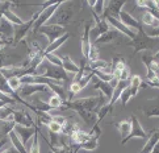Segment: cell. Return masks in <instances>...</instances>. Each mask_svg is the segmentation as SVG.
<instances>
[{
  "instance_id": "6da1fadb",
  "label": "cell",
  "mask_w": 159,
  "mask_h": 153,
  "mask_svg": "<svg viewBox=\"0 0 159 153\" xmlns=\"http://www.w3.org/2000/svg\"><path fill=\"white\" fill-rule=\"evenodd\" d=\"M105 103H108L107 98L100 94L99 96H88V98H79L75 100H65L63 106L66 108H71L75 112H78L84 123L88 126H93L98 120L96 112L99 111L100 107H103Z\"/></svg>"
},
{
  "instance_id": "7a4b0ae2",
  "label": "cell",
  "mask_w": 159,
  "mask_h": 153,
  "mask_svg": "<svg viewBox=\"0 0 159 153\" xmlns=\"http://www.w3.org/2000/svg\"><path fill=\"white\" fill-rule=\"evenodd\" d=\"M158 42H159L158 38H151L143 32V29H139L138 33H135V37L130 42H128V45L134 49V54H137L142 52V50L155 49L158 46Z\"/></svg>"
},
{
  "instance_id": "3957f363",
  "label": "cell",
  "mask_w": 159,
  "mask_h": 153,
  "mask_svg": "<svg viewBox=\"0 0 159 153\" xmlns=\"http://www.w3.org/2000/svg\"><path fill=\"white\" fill-rule=\"evenodd\" d=\"M36 75H42V77H46V78L54 79V81H59V82L69 81V75H67V73L62 69V67L54 66L52 64H49V62H48V65H45L43 62L39 65Z\"/></svg>"
},
{
  "instance_id": "277c9868",
  "label": "cell",
  "mask_w": 159,
  "mask_h": 153,
  "mask_svg": "<svg viewBox=\"0 0 159 153\" xmlns=\"http://www.w3.org/2000/svg\"><path fill=\"white\" fill-rule=\"evenodd\" d=\"M41 12H42V9H39V11H37V12L33 15V17L32 19H29L28 21H24L21 25H17V26H15V37H13V41H12V45L15 46V45H17L22 38L25 37V35L28 32H29L30 29H33V25H34V22L37 21V19H38V16L41 15Z\"/></svg>"
},
{
  "instance_id": "5b68a950",
  "label": "cell",
  "mask_w": 159,
  "mask_h": 153,
  "mask_svg": "<svg viewBox=\"0 0 159 153\" xmlns=\"http://www.w3.org/2000/svg\"><path fill=\"white\" fill-rule=\"evenodd\" d=\"M65 3V2H63ZM74 16V9L72 8H63V4L57 9V12L54 16L49 20L48 24L49 25H59V26H65L66 24H69Z\"/></svg>"
},
{
  "instance_id": "8992f818",
  "label": "cell",
  "mask_w": 159,
  "mask_h": 153,
  "mask_svg": "<svg viewBox=\"0 0 159 153\" xmlns=\"http://www.w3.org/2000/svg\"><path fill=\"white\" fill-rule=\"evenodd\" d=\"M62 4H63V2H57V3H54L52 5V7H49V8H46L45 11H42L41 15L38 16L37 21L34 22V25H33V33H37L39 28L43 26V25H46L48 22H49V20L52 19L53 16H54V13L57 12V9H58Z\"/></svg>"
},
{
  "instance_id": "52a82bcc",
  "label": "cell",
  "mask_w": 159,
  "mask_h": 153,
  "mask_svg": "<svg viewBox=\"0 0 159 153\" xmlns=\"http://www.w3.org/2000/svg\"><path fill=\"white\" fill-rule=\"evenodd\" d=\"M130 123H132V129H130V133L126 136V137H125L124 140H121V144H122V145H124V144H126V141L132 140V139H134V137L145 139V140L149 139V136H150V135H147L145 129L142 128V126H141L139 120L137 119V116H135V115H132V117H130Z\"/></svg>"
},
{
  "instance_id": "ba28073f",
  "label": "cell",
  "mask_w": 159,
  "mask_h": 153,
  "mask_svg": "<svg viewBox=\"0 0 159 153\" xmlns=\"http://www.w3.org/2000/svg\"><path fill=\"white\" fill-rule=\"evenodd\" d=\"M38 32H41L42 35H45L48 37L49 40V44H52L54 41H57L58 38H61L62 36H65L66 35V29H65V26H59V25H43L41 26L38 29Z\"/></svg>"
},
{
  "instance_id": "9c48e42d",
  "label": "cell",
  "mask_w": 159,
  "mask_h": 153,
  "mask_svg": "<svg viewBox=\"0 0 159 153\" xmlns=\"http://www.w3.org/2000/svg\"><path fill=\"white\" fill-rule=\"evenodd\" d=\"M101 17H103L104 20H107L108 24H111L118 33H122V35H125V36H126L128 38H130V40H133V38L135 37V32H134V31L129 29V28L125 26L118 19L113 17V16H111V15H108L105 11H104V13H103V16H101Z\"/></svg>"
},
{
  "instance_id": "30bf717a",
  "label": "cell",
  "mask_w": 159,
  "mask_h": 153,
  "mask_svg": "<svg viewBox=\"0 0 159 153\" xmlns=\"http://www.w3.org/2000/svg\"><path fill=\"white\" fill-rule=\"evenodd\" d=\"M36 93H50V88L46 84H22L20 87V90L17 91V94L21 98H26V96H32Z\"/></svg>"
},
{
  "instance_id": "8fae6325",
  "label": "cell",
  "mask_w": 159,
  "mask_h": 153,
  "mask_svg": "<svg viewBox=\"0 0 159 153\" xmlns=\"http://www.w3.org/2000/svg\"><path fill=\"white\" fill-rule=\"evenodd\" d=\"M0 37L7 44L12 45V40L15 37V25L4 17L0 20Z\"/></svg>"
},
{
  "instance_id": "7c38bea8",
  "label": "cell",
  "mask_w": 159,
  "mask_h": 153,
  "mask_svg": "<svg viewBox=\"0 0 159 153\" xmlns=\"http://www.w3.org/2000/svg\"><path fill=\"white\" fill-rule=\"evenodd\" d=\"M36 129H37V124L34 127H22V126H16L13 127V132L19 136V139L21 140V143L26 145L28 141H29L33 136L36 133Z\"/></svg>"
},
{
  "instance_id": "4fadbf2b",
  "label": "cell",
  "mask_w": 159,
  "mask_h": 153,
  "mask_svg": "<svg viewBox=\"0 0 159 153\" xmlns=\"http://www.w3.org/2000/svg\"><path fill=\"white\" fill-rule=\"evenodd\" d=\"M91 29H92V21H87L84 24V31H83V36H82V53H83V58H86L88 61V54H89V49H91Z\"/></svg>"
},
{
  "instance_id": "5bb4252c",
  "label": "cell",
  "mask_w": 159,
  "mask_h": 153,
  "mask_svg": "<svg viewBox=\"0 0 159 153\" xmlns=\"http://www.w3.org/2000/svg\"><path fill=\"white\" fill-rule=\"evenodd\" d=\"M118 20H120L125 26H128L129 29H132L134 32L139 31V29H143V26H142L141 22L135 17H133L129 12H126V11H121L120 15H118Z\"/></svg>"
},
{
  "instance_id": "9a60e30c",
  "label": "cell",
  "mask_w": 159,
  "mask_h": 153,
  "mask_svg": "<svg viewBox=\"0 0 159 153\" xmlns=\"http://www.w3.org/2000/svg\"><path fill=\"white\" fill-rule=\"evenodd\" d=\"M92 15L95 16V22H96V25L91 29V37L92 38H99L101 35H104V33H107L108 31L111 29L109 28V24H108V21L107 20H104V19H100L99 16H96L93 12H92Z\"/></svg>"
},
{
  "instance_id": "2e32d148",
  "label": "cell",
  "mask_w": 159,
  "mask_h": 153,
  "mask_svg": "<svg viewBox=\"0 0 159 153\" xmlns=\"http://www.w3.org/2000/svg\"><path fill=\"white\" fill-rule=\"evenodd\" d=\"M91 82H92V86H93L95 90H100L101 94H103L105 98H107V100L108 102L111 100L112 95H113V90H115V88L111 86V83L103 82L101 79H99L98 77H95V75L92 77V79H91Z\"/></svg>"
},
{
  "instance_id": "e0dca14e",
  "label": "cell",
  "mask_w": 159,
  "mask_h": 153,
  "mask_svg": "<svg viewBox=\"0 0 159 153\" xmlns=\"http://www.w3.org/2000/svg\"><path fill=\"white\" fill-rule=\"evenodd\" d=\"M13 122H15V124L22 126V127H34L36 126L32 116L22 111H13Z\"/></svg>"
},
{
  "instance_id": "ac0fdd59",
  "label": "cell",
  "mask_w": 159,
  "mask_h": 153,
  "mask_svg": "<svg viewBox=\"0 0 159 153\" xmlns=\"http://www.w3.org/2000/svg\"><path fill=\"white\" fill-rule=\"evenodd\" d=\"M59 58L62 61V69L66 73H72L74 75L79 71V66L71 60L70 55H59Z\"/></svg>"
},
{
  "instance_id": "d6986e66",
  "label": "cell",
  "mask_w": 159,
  "mask_h": 153,
  "mask_svg": "<svg viewBox=\"0 0 159 153\" xmlns=\"http://www.w3.org/2000/svg\"><path fill=\"white\" fill-rule=\"evenodd\" d=\"M117 36H118V32L116 29H109L107 33L101 35L99 38H96L92 45L96 46V45H99V44H109L112 41H115V40L117 38Z\"/></svg>"
},
{
  "instance_id": "ffe728a7",
  "label": "cell",
  "mask_w": 159,
  "mask_h": 153,
  "mask_svg": "<svg viewBox=\"0 0 159 153\" xmlns=\"http://www.w3.org/2000/svg\"><path fill=\"white\" fill-rule=\"evenodd\" d=\"M158 141H159V131H151V135L149 136L145 146L141 149L139 153H151V151L154 149V146Z\"/></svg>"
},
{
  "instance_id": "44dd1931",
  "label": "cell",
  "mask_w": 159,
  "mask_h": 153,
  "mask_svg": "<svg viewBox=\"0 0 159 153\" xmlns=\"http://www.w3.org/2000/svg\"><path fill=\"white\" fill-rule=\"evenodd\" d=\"M69 37H70V35H69V33H66L65 36H62L61 38H58V40H57V41H54V42H52V44H49V46L43 49V55L54 53L57 49H58V48H61L62 45H63V44L67 41V40H69Z\"/></svg>"
},
{
  "instance_id": "7402d4cb",
  "label": "cell",
  "mask_w": 159,
  "mask_h": 153,
  "mask_svg": "<svg viewBox=\"0 0 159 153\" xmlns=\"http://www.w3.org/2000/svg\"><path fill=\"white\" fill-rule=\"evenodd\" d=\"M125 5V2H109L108 3V8H107V11L105 12L108 13V15H111V16H113V17H116V19H118V15H120V12H121V8Z\"/></svg>"
},
{
  "instance_id": "603a6c76",
  "label": "cell",
  "mask_w": 159,
  "mask_h": 153,
  "mask_svg": "<svg viewBox=\"0 0 159 153\" xmlns=\"http://www.w3.org/2000/svg\"><path fill=\"white\" fill-rule=\"evenodd\" d=\"M8 139L11 140V143H12V145H13V148L17 151L19 153H29L26 151V148H25V145L21 143V140L19 139V136L16 135L15 132H13V129L9 133H8Z\"/></svg>"
},
{
  "instance_id": "cb8c5ba5",
  "label": "cell",
  "mask_w": 159,
  "mask_h": 153,
  "mask_svg": "<svg viewBox=\"0 0 159 153\" xmlns=\"http://www.w3.org/2000/svg\"><path fill=\"white\" fill-rule=\"evenodd\" d=\"M0 122H5V123L13 122V110L8 104L0 107Z\"/></svg>"
},
{
  "instance_id": "d4e9b609",
  "label": "cell",
  "mask_w": 159,
  "mask_h": 153,
  "mask_svg": "<svg viewBox=\"0 0 159 153\" xmlns=\"http://www.w3.org/2000/svg\"><path fill=\"white\" fill-rule=\"evenodd\" d=\"M142 86V79L138 75H133L130 77V82H129V90H130V94H132V98L133 96H137L138 94V90Z\"/></svg>"
},
{
  "instance_id": "484cf974",
  "label": "cell",
  "mask_w": 159,
  "mask_h": 153,
  "mask_svg": "<svg viewBox=\"0 0 159 153\" xmlns=\"http://www.w3.org/2000/svg\"><path fill=\"white\" fill-rule=\"evenodd\" d=\"M141 20H142V24H143L146 28H155V26H159V21H158L151 13L147 12V11L142 13Z\"/></svg>"
},
{
  "instance_id": "4316f807",
  "label": "cell",
  "mask_w": 159,
  "mask_h": 153,
  "mask_svg": "<svg viewBox=\"0 0 159 153\" xmlns=\"http://www.w3.org/2000/svg\"><path fill=\"white\" fill-rule=\"evenodd\" d=\"M116 128L118 129V132H120V135L122 136V140H124L130 133V129H132V123H130V120H122V122L116 124Z\"/></svg>"
},
{
  "instance_id": "83f0119b",
  "label": "cell",
  "mask_w": 159,
  "mask_h": 153,
  "mask_svg": "<svg viewBox=\"0 0 159 153\" xmlns=\"http://www.w3.org/2000/svg\"><path fill=\"white\" fill-rule=\"evenodd\" d=\"M32 106L36 108V111H38V112H50L53 108L50 107V104L48 103V102H43V100H39L38 98H36L32 102Z\"/></svg>"
},
{
  "instance_id": "f1b7e54d",
  "label": "cell",
  "mask_w": 159,
  "mask_h": 153,
  "mask_svg": "<svg viewBox=\"0 0 159 153\" xmlns=\"http://www.w3.org/2000/svg\"><path fill=\"white\" fill-rule=\"evenodd\" d=\"M92 73H93L95 77H98V78L101 79L103 82L111 83L113 79H115V77H113L112 73H107V71H104V70H92Z\"/></svg>"
},
{
  "instance_id": "f546056e",
  "label": "cell",
  "mask_w": 159,
  "mask_h": 153,
  "mask_svg": "<svg viewBox=\"0 0 159 153\" xmlns=\"http://www.w3.org/2000/svg\"><path fill=\"white\" fill-rule=\"evenodd\" d=\"M79 149H84V151H95L98 148V139H95L91 136V139H88L86 143H83L80 145H78Z\"/></svg>"
},
{
  "instance_id": "4dcf8cb0",
  "label": "cell",
  "mask_w": 159,
  "mask_h": 153,
  "mask_svg": "<svg viewBox=\"0 0 159 153\" xmlns=\"http://www.w3.org/2000/svg\"><path fill=\"white\" fill-rule=\"evenodd\" d=\"M142 111H143V114L147 117H159V106L158 104L149 106V107H143Z\"/></svg>"
},
{
  "instance_id": "1f68e13d",
  "label": "cell",
  "mask_w": 159,
  "mask_h": 153,
  "mask_svg": "<svg viewBox=\"0 0 159 153\" xmlns=\"http://www.w3.org/2000/svg\"><path fill=\"white\" fill-rule=\"evenodd\" d=\"M48 103L50 104V107H52L53 110H57V108H61V107L63 106V100H62V98H61L59 95L53 94V95L49 98Z\"/></svg>"
},
{
  "instance_id": "d6a6232c",
  "label": "cell",
  "mask_w": 159,
  "mask_h": 153,
  "mask_svg": "<svg viewBox=\"0 0 159 153\" xmlns=\"http://www.w3.org/2000/svg\"><path fill=\"white\" fill-rule=\"evenodd\" d=\"M104 7H105V2L104 0H98V2H93V5H92V12L96 15V16H103L104 13Z\"/></svg>"
},
{
  "instance_id": "836d02e7",
  "label": "cell",
  "mask_w": 159,
  "mask_h": 153,
  "mask_svg": "<svg viewBox=\"0 0 159 153\" xmlns=\"http://www.w3.org/2000/svg\"><path fill=\"white\" fill-rule=\"evenodd\" d=\"M38 135H39V124H37V129H36L34 136H33V144H32V146H30V152H29V153H39Z\"/></svg>"
},
{
  "instance_id": "e575fe53",
  "label": "cell",
  "mask_w": 159,
  "mask_h": 153,
  "mask_svg": "<svg viewBox=\"0 0 159 153\" xmlns=\"http://www.w3.org/2000/svg\"><path fill=\"white\" fill-rule=\"evenodd\" d=\"M45 61H48L49 64H52V65H54V66L62 67V61H61V58H59V55H57V54H54V53L45 55Z\"/></svg>"
},
{
  "instance_id": "d590c367",
  "label": "cell",
  "mask_w": 159,
  "mask_h": 153,
  "mask_svg": "<svg viewBox=\"0 0 159 153\" xmlns=\"http://www.w3.org/2000/svg\"><path fill=\"white\" fill-rule=\"evenodd\" d=\"M8 84H9V87L13 90V91L17 93L20 87H21V81H20V77H12V78H9L8 79Z\"/></svg>"
},
{
  "instance_id": "8d00e7d4",
  "label": "cell",
  "mask_w": 159,
  "mask_h": 153,
  "mask_svg": "<svg viewBox=\"0 0 159 153\" xmlns=\"http://www.w3.org/2000/svg\"><path fill=\"white\" fill-rule=\"evenodd\" d=\"M46 127L49 128V131L52 132V133H55V135H59V133H62V127L61 124H58V123H55V122H50L49 124H46Z\"/></svg>"
},
{
  "instance_id": "74e56055",
  "label": "cell",
  "mask_w": 159,
  "mask_h": 153,
  "mask_svg": "<svg viewBox=\"0 0 159 153\" xmlns=\"http://www.w3.org/2000/svg\"><path fill=\"white\" fill-rule=\"evenodd\" d=\"M99 60V50L95 45L91 44V49H89V54H88V61L89 62H93V61H98Z\"/></svg>"
},
{
  "instance_id": "f35d334b",
  "label": "cell",
  "mask_w": 159,
  "mask_h": 153,
  "mask_svg": "<svg viewBox=\"0 0 159 153\" xmlns=\"http://www.w3.org/2000/svg\"><path fill=\"white\" fill-rule=\"evenodd\" d=\"M132 98V94H130V90H129V86L126 87L122 91V94H121V96H120V99H121V103H122V106L125 107L128 104V102H129V99Z\"/></svg>"
},
{
  "instance_id": "ab89813d",
  "label": "cell",
  "mask_w": 159,
  "mask_h": 153,
  "mask_svg": "<svg viewBox=\"0 0 159 153\" xmlns=\"http://www.w3.org/2000/svg\"><path fill=\"white\" fill-rule=\"evenodd\" d=\"M143 32H145L149 37H151V38H159V26H155V28H146V29H143Z\"/></svg>"
},
{
  "instance_id": "60d3db41",
  "label": "cell",
  "mask_w": 159,
  "mask_h": 153,
  "mask_svg": "<svg viewBox=\"0 0 159 153\" xmlns=\"http://www.w3.org/2000/svg\"><path fill=\"white\" fill-rule=\"evenodd\" d=\"M92 77H93V73L91 71L89 74H86V75H84V77L80 79V81L78 82V83H79V86H80V88H82V90H83L84 87L87 86V84H88V82H91V79H92Z\"/></svg>"
},
{
  "instance_id": "b9f144b4",
  "label": "cell",
  "mask_w": 159,
  "mask_h": 153,
  "mask_svg": "<svg viewBox=\"0 0 159 153\" xmlns=\"http://www.w3.org/2000/svg\"><path fill=\"white\" fill-rule=\"evenodd\" d=\"M0 102H3L4 104H15V103H17L16 100H13L11 96H8L7 94H4L0 91Z\"/></svg>"
},
{
  "instance_id": "7bdbcfd3",
  "label": "cell",
  "mask_w": 159,
  "mask_h": 153,
  "mask_svg": "<svg viewBox=\"0 0 159 153\" xmlns=\"http://www.w3.org/2000/svg\"><path fill=\"white\" fill-rule=\"evenodd\" d=\"M0 153H19L16 151L13 146H7V148H4L3 151H0Z\"/></svg>"
},
{
  "instance_id": "ee69618b",
  "label": "cell",
  "mask_w": 159,
  "mask_h": 153,
  "mask_svg": "<svg viewBox=\"0 0 159 153\" xmlns=\"http://www.w3.org/2000/svg\"><path fill=\"white\" fill-rule=\"evenodd\" d=\"M146 84H147V86H150V87L159 88V79H157V81H154V82H149V81H146Z\"/></svg>"
},
{
  "instance_id": "f6af8a7d",
  "label": "cell",
  "mask_w": 159,
  "mask_h": 153,
  "mask_svg": "<svg viewBox=\"0 0 159 153\" xmlns=\"http://www.w3.org/2000/svg\"><path fill=\"white\" fill-rule=\"evenodd\" d=\"M7 143H8V136H5V137H3L2 140H0V151H2V148H3V146L7 144Z\"/></svg>"
},
{
  "instance_id": "bcb514c9",
  "label": "cell",
  "mask_w": 159,
  "mask_h": 153,
  "mask_svg": "<svg viewBox=\"0 0 159 153\" xmlns=\"http://www.w3.org/2000/svg\"><path fill=\"white\" fill-rule=\"evenodd\" d=\"M151 153H159V141L155 144V146H154V149L151 151Z\"/></svg>"
},
{
  "instance_id": "7dc6e473",
  "label": "cell",
  "mask_w": 159,
  "mask_h": 153,
  "mask_svg": "<svg viewBox=\"0 0 159 153\" xmlns=\"http://www.w3.org/2000/svg\"><path fill=\"white\" fill-rule=\"evenodd\" d=\"M5 45H8V44L5 42V41H4V40H3L2 37H0V50H2V49H3L4 46H5Z\"/></svg>"
},
{
  "instance_id": "c3c4849f",
  "label": "cell",
  "mask_w": 159,
  "mask_h": 153,
  "mask_svg": "<svg viewBox=\"0 0 159 153\" xmlns=\"http://www.w3.org/2000/svg\"><path fill=\"white\" fill-rule=\"evenodd\" d=\"M152 58H154V61H159V49H158V52L152 55Z\"/></svg>"
},
{
  "instance_id": "681fc988",
  "label": "cell",
  "mask_w": 159,
  "mask_h": 153,
  "mask_svg": "<svg viewBox=\"0 0 159 153\" xmlns=\"http://www.w3.org/2000/svg\"><path fill=\"white\" fill-rule=\"evenodd\" d=\"M3 17V8H2V3H0V20Z\"/></svg>"
},
{
  "instance_id": "f907efd6",
  "label": "cell",
  "mask_w": 159,
  "mask_h": 153,
  "mask_svg": "<svg viewBox=\"0 0 159 153\" xmlns=\"http://www.w3.org/2000/svg\"><path fill=\"white\" fill-rule=\"evenodd\" d=\"M157 62V64H158V66H159V61H155Z\"/></svg>"
},
{
  "instance_id": "816d5d0a",
  "label": "cell",
  "mask_w": 159,
  "mask_h": 153,
  "mask_svg": "<svg viewBox=\"0 0 159 153\" xmlns=\"http://www.w3.org/2000/svg\"><path fill=\"white\" fill-rule=\"evenodd\" d=\"M49 153H52V152H49Z\"/></svg>"
}]
</instances>
